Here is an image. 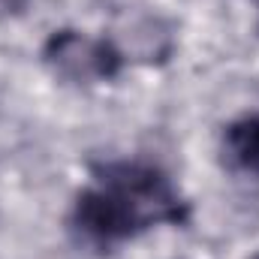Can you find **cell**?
I'll list each match as a JSON object with an SVG mask.
<instances>
[{"label":"cell","mask_w":259,"mask_h":259,"mask_svg":"<svg viewBox=\"0 0 259 259\" xmlns=\"http://www.w3.org/2000/svg\"><path fill=\"white\" fill-rule=\"evenodd\" d=\"M187 223L190 202L160 166L145 160L97 163L69 214L72 232L97 250H112L157 226Z\"/></svg>","instance_id":"1"},{"label":"cell","mask_w":259,"mask_h":259,"mask_svg":"<svg viewBox=\"0 0 259 259\" xmlns=\"http://www.w3.org/2000/svg\"><path fill=\"white\" fill-rule=\"evenodd\" d=\"M220 151L232 172L259 175V115H241L229 121L220 139Z\"/></svg>","instance_id":"3"},{"label":"cell","mask_w":259,"mask_h":259,"mask_svg":"<svg viewBox=\"0 0 259 259\" xmlns=\"http://www.w3.org/2000/svg\"><path fill=\"white\" fill-rule=\"evenodd\" d=\"M27 3H30V0H0V21L21 15V12L27 9Z\"/></svg>","instance_id":"4"},{"label":"cell","mask_w":259,"mask_h":259,"mask_svg":"<svg viewBox=\"0 0 259 259\" xmlns=\"http://www.w3.org/2000/svg\"><path fill=\"white\" fill-rule=\"evenodd\" d=\"M42 64L52 69L55 78L66 84L91 88L121 75L124 52L109 36H91L84 30H55L42 46Z\"/></svg>","instance_id":"2"},{"label":"cell","mask_w":259,"mask_h":259,"mask_svg":"<svg viewBox=\"0 0 259 259\" xmlns=\"http://www.w3.org/2000/svg\"><path fill=\"white\" fill-rule=\"evenodd\" d=\"M253 259H259V256H253Z\"/></svg>","instance_id":"5"}]
</instances>
